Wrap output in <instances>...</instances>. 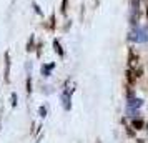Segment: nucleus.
I'll return each mask as SVG.
<instances>
[{
  "mask_svg": "<svg viewBox=\"0 0 148 143\" xmlns=\"http://www.w3.org/2000/svg\"><path fill=\"white\" fill-rule=\"evenodd\" d=\"M38 112H40V116H45V115H47V110L43 108V107H42V108L38 110Z\"/></svg>",
  "mask_w": 148,
  "mask_h": 143,
  "instance_id": "nucleus-9",
  "label": "nucleus"
},
{
  "mask_svg": "<svg viewBox=\"0 0 148 143\" xmlns=\"http://www.w3.org/2000/svg\"><path fill=\"white\" fill-rule=\"evenodd\" d=\"M147 17H148V10H147Z\"/></svg>",
  "mask_w": 148,
  "mask_h": 143,
  "instance_id": "nucleus-13",
  "label": "nucleus"
},
{
  "mask_svg": "<svg viewBox=\"0 0 148 143\" xmlns=\"http://www.w3.org/2000/svg\"><path fill=\"white\" fill-rule=\"evenodd\" d=\"M12 100H14V102H12V105H17V95H15V93H12Z\"/></svg>",
  "mask_w": 148,
  "mask_h": 143,
  "instance_id": "nucleus-10",
  "label": "nucleus"
},
{
  "mask_svg": "<svg viewBox=\"0 0 148 143\" xmlns=\"http://www.w3.org/2000/svg\"><path fill=\"white\" fill-rule=\"evenodd\" d=\"M143 125H145L143 120H133V122H132V127H133L135 130H141L143 128Z\"/></svg>",
  "mask_w": 148,
  "mask_h": 143,
  "instance_id": "nucleus-3",
  "label": "nucleus"
},
{
  "mask_svg": "<svg viewBox=\"0 0 148 143\" xmlns=\"http://www.w3.org/2000/svg\"><path fill=\"white\" fill-rule=\"evenodd\" d=\"M10 80V55L5 53V82Z\"/></svg>",
  "mask_w": 148,
  "mask_h": 143,
  "instance_id": "nucleus-1",
  "label": "nucleus"
},
{
  "mask_svg": "<svg viewBox=\"0 0 148 143\" xmlns=\"http://www.w3.org/2000/svg\"><path fill=\"white\" fill-rule=\"evenodd\" d=\"M127 133H128L130 136H133V135H135V133H133V130H132V128H127Z\"/></svg>",
  "mask_w": 148,
  "mask_h": 143,
  "instance_id": "nucleus-11",
  "label": "nucleus"
},
{
  "mask_svg": "<svg viewBox=\"0 0 148 143\" xmlns=\"http://www.w3.org/2000/svg\"><path fill=\"white\" fill-rule=\"evenodd\" d=\"M135 63H138V57H135L133 52H130V65H135Z\"/></svg>",
  "mask_w": 148,
  "mask_h": 143,
  "instance_id": "nucleus-5",
  "label": "nucleus"
},
{
  "mask_svg": "<svg viewBox=\"0 0 148 143\" xmlns=\"http://www.w3.org/2000/svg\"><path fill=\"white\" fill-rule=\"evenodd\" d=\"M136 143H143V140H136Z\"/></svg>",
  "mask_w": 148,
  "mask_h": 143,
  "instance_id": "nucleus-12",
  "label": "nucleus"
},
{
  "mask_svg": "<svg viewBox=\"0 0 148 143\" xmlns=\"http://www.w3.org/2000/svg\"><path fill=\"white\" fill-rule=\"evenodd\" d=\"M27 50L28 52L34 50V37H30V40H28V43H27Z\"/></svg>",
  "mask_w": 148,
  "mask_h": 143,
  "instance_id": "nucleus-6",
  "label": "nucleus"
},
{
  "mask_svg": "<svg viewBox=\"0 0 148 143\" xmlns=\"http://www.w3.org/2000/svg\"><path fill=\"white\" fill-rule=\"evenodd\" d=\"M130 105H133V107H140L141 100H132V103H130Z\"/></svg>",
  "mask_w": 148,
  "mask_h": 143,
  "instance_id": "nucleus-8",
  "label": "nucleus"
},
{
  "mask_svg": "<svg viewBox=\"0 0 148 143\" xmlns=\"http://www.w3.org/2000/svg\"><path fill=\"white\" fill-rule=\"evenodd\" d=\"M53 48H55V52L60 55V57H63V50H62V45H60V42L58 40H53Z\"/></svg>",
  "mask_w": 148,
  "mask_h": 143,
  "instance_id": "nucleus-2",
  "label": "nucleus"
},
{
  "mask_svg": "<svg viewBox=\"0 0 148 143\" xmlns=\"http://www.w3.org/2000/svg\"><path fill=\"white\" fill-rule=\"evenodd\" d=\"M127 80L130 83H133L136 78H135V75H133V70H127Z\"/></svg>",
  "mask_w": 148,
  "mask_h": 143,
  "instance_id": "nucleus-4",
  "label": "nucleus"
},
{
  "mask_svg": "<svg viewBox=\"0 0 148 143\" xmlns=\"http://www.w3.org/2000/svg\"><path fill=\"white\" fill-rule=\"evenodd\" d=\"M30 92H32V80L27 78V93H30Z\"/></svg>",
  "mask_w": 148,
  "mask_h": 143,
  "instance_id": "nucleus-7",
  "label": "nucleus"
}]
</instances>
